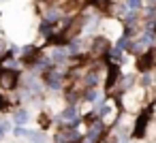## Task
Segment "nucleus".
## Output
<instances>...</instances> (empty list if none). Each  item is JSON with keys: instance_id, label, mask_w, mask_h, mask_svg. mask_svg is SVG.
Wrapping results in <instances>:
<instances>
[{"instance_id": "nucleus-15", "label": "nucleus", "mask_w": 156, "mask_h": 143, "mask_svg": "<svg viewBox=\"0 0 156 143\" xmlns=\"http://www.w3.org/2000/svg\"><path fill=\"white\" fill-rule=\"evenodd\" d=\"M150 2H156V0H150Z\"/></svg>"}, {"instance_id": "nucleus-12", "label": "nucleus", "mask_w": 156, "mask_h": 143, "mask_svg": "<svg viewBox=\"0 0 156 143\" xmlns=\"http://www.w3.org/2000/svg\"><path fill=\"white\" fill-rule=\"evenodd\" d=\"M30 143H47V134L43 130H32V134L28 137Z\"/></svg>"}, {"instance_id": "nucleus-7", "label": "nucleus", "mask_w": 156, "mask_h": 143, "mask_svg": "<svg viewBox=\"0 0 156 143\" xmlns=\"http://www.w3.org/2000/svg\"><path fill=\"white\" fill-rule=\"evenodd\" d=\"M11 122H13V126H26L30 122V109L28 107H15L13 115H11Z\"/></svg>"}, {"instance_id": "nucleus-9", "label": "nucleus", "mask_w": 156, "mask_h": 143, "mask_svg": "<svg viewBox=\"0 0 156 143\" xmlns=\"http://www.w3.org/2000/svg\"><path fill=\"white\" fill-rule=\"evenodd\" d=\"M98 96H101V92L96 90V88H83L81 90V103H96L98 100Z\"/></svg>"}, {"instance_id": "nucleus-4", "label": "nucleus", "mask_w": 156, "mask_h": 143, "mask_svg": "<svg viewBox=\"0 0 156 143\" xmlns=\"http://www.w3.org/2000/svg\"><path fill=\"white\" fill-rule=\"evenodd\" d=\"M109 49H111V41H109V37H103V34L92 37V41H90V56H94V58H103Z\"/></svg>"}, {"instance_id": "nucleus-10", "label": "nucleus", "mask_w": 156, "mask_h": 143, "mask_svg": "<svg viewBox=\"0 0 156 143\" xmlns=\"http://www.w3.org/2000/svg\"><path fill=\"white\" fill-rule=\"evenodd\" d=\"M11 130H13V122H11L9 117H5V115H2V117H0V141H2Z\"/></svg>"}, {"instance_id": "nucleus-16", "label": "nucleus", "mask_w": 156, "mask_h": 143, "mask_svg": "<svg viewBox=\"0 0 156 143\" xmlns=\"http://www.w3.org/2000/svg\"><path fill=\"white\" fill-rule=\"evenodd\" d=\"M34 2H39V0H34ZM41 2H43V0H41Z\"/></svg>"}, {"instance_id": "nucleus-5", "label": "nucleus", "mask_w": 156, "mask_h": 143, "mask_svg": "<svg viewBox=\"0 0 156 143\" xmlns=\"http://www.w3.org/2000/svg\"><path fill=\"white\" fill-rule=\"evenodd\" d=\"M107 64V77H105V94H111V90L115 88V83L120 81V62H105Z\"/></svg>"}, {"instance_id": "nucleus-6", "label": "nucleus", "mask_w": 156, "mask_h": 143, "mask_svg": "<svg viewBox=\"0 0 156 143\" xmlns=\"http://www.w3.org/2000/svg\"><path fill=\"white\" fill-rule=\"evenodd\" d=\"M101 71H103L101 64H94V66L86 68L83 75H81V88H96L98 81H101Z\"/></svg>"}, {"instance_id": "nucleus-8", "label": "nucleus", "mask_w": 156, "mask_h": 143, "mask_svg": "<svg viewBox=\"0 0 156 143\" xmlns=\"http://www.w3.org/2000/svg\"><path fill=\"white\" fill-rule=\"evenodd\" d=\"M118 83H120V90H122V92H130V90L135 88V83H137V75H133V73L124 75V73H122Z\"/></svg>"}, {"instance_id": "nucleus-11", "label": "nucleus", "mask_w": 156, "mask_h": 143, "mask_svg": "<svg viewBox=\"0 0 156 143\" xmlns=\"http://www.w3.org/2000/svg\"><path fill=\"white\" fill-rule=\"evenodd\" d=\"M13 137L15 139H28L32 134V128H26V126H13Z\"/></svg>"}, {"instance_id": "nucleus-3", "label": "nucleus", "mask_w": 156, "mask_h": 143, "mask_svg": "<svg viewBox=\"0 0 156 143\" xmlns=\"http://www.w3.org/2000/svg\"><path fill=\"white\" fill-rule=\"evenodd\" d=\"M20 79H22V71L17 66L0 64V90H5V92L17 90L20 88Z\"/></svg>"}, {"instance_id": "nucleus-13", "label": "nucleus", "mask_w": 156, "mask_h": 143, "mask_svg": "<svg viewBox=\"0 0 156 143\" xmlns=\"http://www.w3.org/2000/svg\"><path fill=\"white\" fill-rule=\"evenodd\" d=\"M124 2H126V7L130 11H143V7H145L143 0H124Z\"/></svg>"}, {"instance_id": "nucleus-1", "label": "nucleus", "mask_w": 156, "mask_h": 143, "mask_svg": "<svg viewBox=\"0 0 156 143\" xmlns=\"http://www.w3.org/2000/svg\"><path fill=\"white\" fill-rule=\"evenodd\" d=\"M39 77H41L43 85H45L49 92H60V90L64 88V81L69 79V73H64L60 66L51 64V66H47L45 71H41Z\"/></svg>"}, {"instance_id": "nucleus-2", "label": "nucleus", "mask_w": 156, "mask_h": 143, "mask_svg": "<svg viewBox=\"0 0 156 143\" xmlns=\"http://www.w3.org/2000/svg\"><path fill=\"white\" fill-rule=\"evenodd\" d=\"M152 115H154V103H147V105H145V107L137 113V117H135V122H133V132H130V139L141 141V139L145 137L147 126H150V122H152Z\"/></svg>"}, {"instance_id": "nucleus-14", "label": "nucleus", "mask_w": 156, "mask_h": 143, "mask_svg": "<svg viewBox=\"0 0 156 143\" xmlns=\"http://www.w3.org/2000/svg\"><path fill=\"white\" fill-rule=\"evenodd\" d=\"M152 30L156 32V17H154V22H152Z\"/></svg>"}]
</instances>
